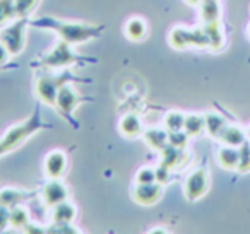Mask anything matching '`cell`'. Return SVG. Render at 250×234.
Here are the masks:
<instances>
[{
    "label": "cell",
    "instance_id": "obj_1",
    "mask_svg": "<svg viewBox=\"0 0 250 234\" xmlns=\"http://www.w3.org/2000/svg\"><path fill=\"white\" fill-rule=\"evenodd\" d=\"M35 26L52 29V31H55L59 35L60 39L67 41L69 45H83V43L98 38L104 31V26L86 24V22H69L53 18L40 19V21L35 22Z\"/></svg>",
    "mask_w": 250,
    "mask_h": 234
},
{
    "label": "cell",
    "instance_id": "obj_2",
    "mask_svg": "<svg viewBox=\"0 0 250 234\" xmlns=\"http://www.w3.org/2000/svg\"><path fill=\"white\" fill-rule=\"evenodd\" d=\"M48 127L50 125L43 121L42 115H40V110H36L28 120L11 127L2 137H0V157L4 154H7V152L16 151L24 140H28L29 137H33V135L38 134L40 130L48 128Z\"/></svg>",
    "mask_w": 250,
    "mask_h": 234
},
{
    "label": "cell",
    "instance_id": "obj_3",
    "mask_svg": "<svg viewBox=\"0 0 250 234\" xmlns=\"http://www.w3.org/2000/svg\"><path fill=\"white\" fill-rule=\"evenodd\" d=\"M74 79H76V77H74L69 70H62L60 74L45 72V74H42V76H38V79H36L35 93L42 103L55 106V99H57V94H59L60 87Z\"/></svg>",
    "mask_w": 250,
    "mask_h": 234
},
{
    "label": "cell",
    "instance_id": "obj_4",
    "mask_svg": "<svg viewBox=\"0 0 250 234\" xmlns=\"http://www.w3.org/2000/svg\"><path fill=\"white\" fill-rule=\"evenodd\" d=\"M77 62H79V57L74 53L72 45L60 39L52 50H48L38 60V65L48 70H59V69H67L70 65H76Z\"/></svg>",
    "mask_w": 250,
    "mask_h": 234
},
{
    "label": "cell",
    "instance_id": "obj_5",
    "mask_svg": "<svg viewBox=\"0 0 250 234\" xmlns=\"http://www.w3.org/2000/svg\"><path fill=\"white\" fill-rule=\"evenodd\" d=\"M26 28H28V18H18V21L0 29V41L7 46L11 55H19L26 43Z\"/></svg>",
    "mask_w": 250,
    "mask_h": 234
},
{
    "label": "cell",
    "instance_id": "obj_6",
    "mask_svg": "<svg viewBox=\"0 0 250 234\" xmlns=\"http://www.w3.org/2000/svg\"><path fill=\"white\" fill-rule=\"evenodd\" d=\"M208 188H209V176L208 171L202 168L194 169L184 181V193L188 202H195V200L202 198L208 193Z\"/></svg>",
    "mask_w": 250,
    "mask_h": 234
},
{
    "label": "cell",
    "instance_id": "obj_7",
    "mask_svg": "<svg viewBox=\"0 0 250 234\" xmlns=\"http://www.w3.org/2000/svg\"><path fill=\"white\" fill-rule=\"evenodd\" d=\"M81 101H83V98L79 96L76 87H74L70 82H67L60 87L59 94H57L55 108L63 118H70L74 111H76V108L81 104Z\"/></svg>",
    "mask_w": 250,
    "mask_h": 234
},
{
    "label": "cell",
    "instance_id": "obj_8",
    "mask_svg": "<svg viewBox=\"0 0 250 234\" xmlns=\"http://www.w3.org/2000/svg\"><path fill=\"white\" fill-rule=\"evenodd\" d=\"M40 198L46 207H55L57 203L69 200V190L60 181V178H50L40 190Z\"/></svg>",
    "mask_w": 250,
    "mask_h": 234
},
{
    "label": "cell",
    "instance_id": "obj_9",
    "mask_svg": "<svg viewBox=\"0 0 250 234\" xmlns=\"http://www.w3.org/2000/svg\"><path fill=\"white\" fill-rule=\"evenodd\" d=\"M161 195H163V185L158 181L154 183H137L136 188L132 190V196L139 205H154L160 202Z\"/></svg>",
    "mask_w": 250,
    "mask_h": 234
},
{
    "label": "cell",
    "instance_id": "obj_10",
    "mask_svg": "<svg viewBox=\"0 0 250 234\" xmlns=\"http://www.w3.org/2000/svg\"><path fill=\"white\" fill-rule=\"evenodd\" d=\"M43 169L48 178H62L67 169V154L63 151H52L43 161Z\"/></svg>",
    "mask_w": 250,
    "mask_h": 234
},
{
    "label": "cell",
    "instance_id": "obj_11",
    "mask_svg": "<svg viewBox=\"0 0 250 234\" xmlns=\"http://www.w3.org/2000/svg\"><path fill=\"white\" fill-rule=\"evenodd\" d=\"M120 134L125 135L127 138H137L144 134V127H143V120L137 117L136 113H129L125 115L120 120Z\"/></svg>",
    "mask_w": 250,
    "mask_h": 234
},
{
    "label": "cell",
    "instance_id": "obj_12",
    "mask_svg": "<svg viewBox=\"0 0 250 234\" xmlns=\"http://www.w3.org/2000/svg\"><path fill=\"white\" fill-rule=\"evenodd\" d=\"M33 196V193L24 192V190H19V188H2L0 190V205H5V207H16V205H21L22 202L29 200Z\"/></svg>",
    "mask_w": 250,
    "mask_h": 234
},
{
    "label": "cell",
    "instance_id": "obj_13",
    "mask_svg": "<svg viewBox=\"0 0 250 234\" xmlns=\"http://www.w3.org/2000/svg\"><path fill=\"white\" fill-rule=\"evenodd\" d=\"M160 152H161V162L160 164L168 166L170 169L180 168V166L187 161V154H185L184 149L173 147V145H170V144H168L165 149H161Z\"/></svg>",
    "mask_w": 250,
    "mask_h": 234
},
{
    "label": "cell",
    "instance_id": "obj_14",
    "mask_svg": "<svg viewBox=\"0 0 250 234\" xmlns=\"http://www.w3.org/2000/svg\"><path fill=\"white\" fill-rule=\"evenodd\" d=\"M240 161V149L233 147V145H225V147L219 149L218 152V162L223 169H228V171H236Z\"/></svg>",
    "mask_w": 250,
    "mask_h": 234
},
{
    "label": "cell",
    "instance_id": "obj_15",
    "mask_svg": "<svg viewBox=\"0 0 250 234\" xmlns=\"http://www.w3.org/2000/svg\"><path fill=\"white\" fill-rule=\"evenodd\" d=\"M77 217V209L72 202L63 200L52 207V219L53 222H74Z\"/></svg>",
    "mask_w": 250,
    "mask_h": 234
},
{
    "label": "cell",
    "instance_id": "obj_16",
    "mask_svg": "<svg viewBox=\"0 0 250 234\" xmlns=\"http://www.w3.org/2000/svg\"><path fill=\"white\" fill-rule=\"evenodd\" d=\"M219 140L225 145H233V147H240L243 142H247V132H243L240 127L235 125H226L223 132L219 134Z\"/></svg>",
    "mask_w": 250,
    "mask_h": 234
},
{
    "label": "cell",
    "instance_id": "obj_17",
    "mask_svg": "<svg viewBox=\"0 0 250 234\" xmlns=\"http://www.w3.org/2000/svg\"><path fill=\"white\" fill-rule=\"evenodd\" d=\"M144 140L154 151H161L168 145V130L167 128H149L144 130Z\"/></svg>",
    "mask_w": 250,
    "mask_h": 234
},
{
    "label": "cell",
    "instance_id": "obj_18",
    "mask_svg": "<svg viewBox=\"0 0 250 234\" xmlns=\"http://www.w3.org/2000/svg\"><path fill=\"white\" fill-rule=\"evenodd\" d=\"M125 36L132 41H141V39L146 38L147 35V24L144 22V19L141 18H132L125 22Z\"/></svg>",
    "mask_w": 250,
    "mask_h": 234
},
{
    "label": "cell",
    "instance_id": "obj_19",
    "mask_svg": "<svg viewBox=\"0 0 250 234\" xmlns=\"http://www.w3.org/2000/svg\"><path fill=\"white\" fill-rule=\"evenodd\" d=\"M204 31L209 38V48L221 50L223 45H225V35H223V29H221V26H219V22L218 21L206 22Z\"/></svg>",
    "mask_w": 250,
    "mask_h": 234
},
{
    "label": "cell",
    "instance_id": "obj_20",
    "mask_svg": "<svg viewBox=\"0 0 250 234\" xmlns=\"http://www.w3.org/2000/svg\"><path fill=\"white\" fill-rule=\"evenodd\" d=\"M184 130L188 134V137H199L202 132H206V120L204 115H185V125Z\"/></svg>",
    "mask_w": 250,
    "mask_h": 234
},
{
    "label": "cell",
    "instance_id": "obj_21",
    "mask_svg": "<svg viewBox=\"0 0 250 234\" xmlns=\"http://www.w3.org/2000/svg\"><path fill=\"white\" fill-rule=\"evenodd\" d=\"M204 120H206V132H208L209 137L212 138H218L219 134L223 132V128L226 127V120L218 113H208L204 115Z\"/></svg>",
    "mask_w": 250,
    "mask_h": 234
},
{
    "label": "cell",
    "instance_id": "obj_22",
    "mask_svg": "<svg viewBox=\"0 0 250 234\" xmlns=\"http://www.w3.org/2000/svg\"><path fill=\"white\" fill-rule=\"evenodd\" d=\"M170 45L177 50H184L187 46H190V29L175 28L170 33Z\"/></svg>",
    "mask_w": 250,
    "mask_h": 234
},
{
    "label": "cell",
    "instance_id": "obj_23",
    "mask_svg": "<svg viewBox=\"0 0 250 234\" xmlns=\"http://www.w3.org/2000/svg\"><path fill=\"white\" fill-rule=\"evenodd\" d=\"M29 224V212L26 207L16 205L11 207V227L14 229H24L26 226Z\"/></svg>",
    "mask_w": 250,
    "mask_h": 234
},
{
    "label": "cell",
    "instance_id": "obj_24",
    "mask_svg": "<svg viewBox=\"0 0 250 234\" xmlns=\"http://www.w3.org/2000/svg\"><path fill=\"white\" fill-rule=\"evenodd\" d=\"M219 4L218 0H202L201 2V18L204 22H212L219 19Z\"/></svg>",
    "mask_w": 250,
    "mask_h": 234
},
{
    "label": "cell",
    "instance_id": "obj_25",
    "mask_svg": "<svg viewBox=\"0 0 250 234\" xmlns=\"http://www.w3.org/2000/svg\"><path fill=\"white\" fill-rule=\"evenodd\" d=\"M163 125L168 132H178V130H184V125H185V115L180 113V111H168L165 115V120Z\"/></svg>",
    "mask_w": 250,
    "mask_h": 234
},
{
    "label": "cell",
    "instance_id": "obj_26",
    "mask_svg": "<svg viewBox=\"0 0 250 234\" xmlns=\"http://www.w3.org/2000/svg\"><path fill=\"white\" fill-rule=\"evenodd\" d=\"M12 2H14L16 16L18 18H28L36 9V4H38V0H12Z\"/></svg>",
    "mask_w": 250,
    "mask_h": 234
},
{
    "label": "cell",
    "instance_id": "obj_27",
    "mask_svg": "<svg viewBox=\"0 0 250 234\" xmlns=\"http://www.w3.org/2000/svg\"><path fill=\"white\" fill-rule=\"evenodd\" d=\"M16 18L18 16H16L14 2L12 0H0V24H5Z\"/></svg>",
    "mask_w": 250,
    "mask_h": 234
},
{
    "label": "cell",
    "instance_id": "obj_28",
    "mask_svg": "<svg viewBox=\"0 0 250 234\" xmlns=\"http://www.w3.org/2000/svg\"><path fill=\"white\" fill-rule=\"evenodd\" d=\"M190 46L209 48V38H208V35H206L204 28L190 29Z\"/></svg>",
    "mask_w": 250,
    "mask_h": 234
},
{
    "label": "cell",
    "instance_id": "obj_29",
    "mask_svg": "<svg viewBox=\"0 0 250 234\" xmlns=\"http://www.w3.org/2000/svg\"><path fill=\"white\" fill-rule=\"evenodd\" d=\"M238 149H240V161H238V168H236V171L238 173H249L250 171V144L243 142Z\"/></svg>",
    "mask_w": 250,
    "mask_h": 234
},
{
    "label": "cell",
    "instance_id": "obj_30",
    "mask_svg": "<svg viewBox=\"0 0 250 234\" xmlns=\"http://www.w3.org/2000/svg\"><path fill=\"white\" fill-rule=\"evenodd\" d=\"M188 134L185 130H178V132H168V144L173 145L178 149H185L188 142Z\"/></svg>",
    "mask_w": 250,
    "mask_h": 234
},
{
    "label": "cell",
    "instance_id": "obj_31",
    "mask_svg": "<svg viewBox=\"0 0 250 234\" xmlns=\"http://www.w3.org/2000/svg\"><path fill=\"white\" fill-rule=\"evenodd\" d=\"M156 181V171L153 168H141L136 175V183H154Z\"/></svg>",
    "mask_w": 250,
    "mask_h": 234
},
{
    "label": "cell",
    "instance_id": "obj_32",
    "mask_svg": "<svg viewBox=\"0 0 250 234\" xmlns=\"http://www.w3.org/2000/svg\"><path fill=\"white\" fill-rule=\"evenodd\" d=\"M154 171H156V181L160 183V185H167V183L170 181V178H171V169L168 168V166L160 164L158 168H154Z\"/></svg>",
    "mask_w": 250,
    "mask_h": 234
},
{
    "label": "cell",
    "instance_id": "obj_33",
    "mask_svg": "<svg viewBox=\"0 0 250 234\" xmlns=\"http://www.w3.org/2000/svg\"><path fill=\"white\" fill-rule=\"evenodd\" d=\"M46 233H77V229L72 227V222H53L52 227L46 229Z\"/></svg>",
    "mask_w": 250,
    "mask_h": 234
},
{
    "label": "cell",
    "instance_id": "obj_34",
    "mask_svg": "<svg viewBox=\"0 0 250 234\" xmlns=\"http://www.w3.org/2000/svg\"><path fill=\"white\" fill-rule=\"evenodd\" d=\"M7 227H11V209L0 205V233H4Z\"/></svg>",
    "mask_w": 250,
    "mask_h": 234
},
{
    "label": "cell",
    "instance_id": "obj_35",
    "mask_svg": "<svg viewBox=\"0 0 250 234\" xmlns=\"http://www.w3.org/2000/svg\"><path fill=\"white\" fill-rule=\"evenodd\" d=\"M11 52L7 50V46L4 45V43L0 41V65H4V63L9 62V58H11Z\"/></svg>",
    "mask_w": 250,
    "mask_h": 234
},
{
    "label": "cell",
    "instance_id": "obj_36",
    "mask_svg": "<svg viewBox=\"0 0 250 234\" xmlns=\"http://www.w3.org/2000/svg\"><path fill=\"white\" fill-rule=\"evenodd\" d=\"M187 4H190V5H197V4H201L202 0H185Z\"/></svg>",
    "mask_w": 250,
    "mask_h": 234
},
{
    "label": "cell",
    "instance_id": "obj_37",
    "mask_svg": "<svg viewBox=\"0 0 250 234\" xmlns=\"http://www.w3.org/2000/svg\"><path fill=\"white\" fill-rule=\"evenodd\" d=\"M247 137H249V138H250V127H249V128H247Z\"/></svg>",
    "mask_w": 250,
    "mask_h": 234
},
{
    "label": "cell",
    "instance_id": "obj_38",
    "mask_svg": "<svg viewBox=\"0 0 250 234\" xmlns=\"http://www.w3.org/2000/svg\"><path fill=\"white\" fill-rule=\"evenodd\" d=\"M249 35H250V26H249Z\"/></svg>",
    "mask_w": 250,
    "mask_h": 234
}]
</instances>
